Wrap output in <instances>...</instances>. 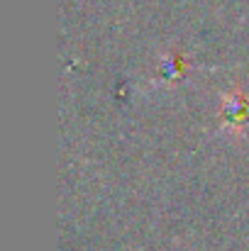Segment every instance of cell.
<instances>
[{
	"label": "cell",
	"mask_w": 249,
	"mask_h": 251,
	"mask_svg": "<svg viewBox=\"0 0 249 251\" xmlns=\"http://www.w3.org/2000/svg\"><path fill=\"white\" fill-rule=\"evenodd\" d=\"M220 125L232 134H245L249 129V95L242 90H232L222 95Z\"/></svg>",
	"instance_id": "1"
}]
</instances>
